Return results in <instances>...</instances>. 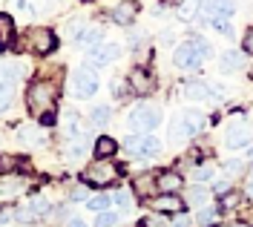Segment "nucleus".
<instances>
[{
  "label": "nucleus",
  "mask_w": 253,
  "mask_h": 227,
  "mask_svg": "<svg viewBox=\"0 0 253 227\" xmlns=\"http://www.w3.org/2000/svg\"><path fill=\"white\" fill-rule=\"evenodd\" d=\"M118 164H112L110 158H92V161L84 167V184L86 187H98V190H107V187H118Z\"/></svg>",
  "instance_id": "1"
},
{
  "label": "nucleus",
  "mask_w": 253,
  "mask_h": 227,
  "mask_svg": "<svg viewBox=\"0 0 253 227\" xmlns=\"http://www.w3.org/2000/svg\"><path fill=\"white\" fill-rule=\"evenodd\" d=\"M55 101H58V86L52 81H32L29 89H26V110L32 115H41L43 113H52L55 110Z\"/></svg>",
  "instance_id": "2"
},
{
  "label": "nucleus",
  "mask_w": 253,
  "mask_h": 227,
  "mask_svg": "<svg viewBox=\"0 0 253 227\" xmlns=\"http://www.w3.org/2000/svg\"><path fill=\"white\" fill-rule=\"evenodd\" d=\"M126 124L135 135H147V132H156L161 124V113H158L153 104H135L129 113H126Z\"/></svg>",
  "instance_id": "3"
},
{
  "label": "nucleus",
  "mask_w": 253,
  "mask_h": 227,
  "mask_svg": "<svg viewBox=\"0 0 253 227\" xmlns=\"http://www.w3.org/2000/svg\"><path fill=\"white\" fill-rule=\"evenodd\" d=\"M23 46L29 49V52H35V55H49V52H55L58 40H55V32L52 29H46V26H32L23 35Z\"/></svg>",
  "instance_id": "4"
},
{
  "label": "nucleus",
  "mask_w": 253,
  "mask_h": 227,
  "mask_svg": "<svg viewBox=\"0 0 253 227\" xmlns=\"http://www.w3.org/2000/svg\"><path fill=\"white\" fill-rule=\"evenodd\" d=\"M173 64H175V69H181V72H196V69H202L205 58H202V52L196 46V40H184L181 46L175 49Z\"/></svg>",
  "instance_id": "5"
},
{
  "label": "nucleus",
  "mask_w": 253,
  "mask_h": 227,
  "mask_svg": "<svg viewBox=\"0 0 253 227\" xmlns=\"http://www.w3.org/2000/svg\"><path fill=\"white\" fill-rule=\"evenodd\" d=\"M161 138L153 135V132H147V135H132V138H126V150H129V155L132 158H153L161 152Z\"/></svg>",
  "instance_id": "6"
},
{
  "label": "nucleus",
  "mask_w": 253,
  "mask_h": 227,
  "mask_svg": "<svg viewBox=\"0 0 253 227\" xmlns=\"http://www.w3.org/2000/svg\"><path fill=\"white\" fill-rule=\"evenodd\" d=\"M121 58V43L118 40H104L101 46L89 49V55H86V66H92V69H107L112 61H118Z\"/></svg>",
  "instance_id": "7"
},
{
  "label": "nucleus",
  "mask_w": 253,
  "mask_h": 227,
  "mask_svg": "<svg viewBox=\"0 0 253 227\" xmlns=\"http://www.w3.org/2000/svg\"><path fill=\"white\" fill-rule=\"evenodd\" d=\"M49 213H52L49 198H32V201H26V204L17 210V225H35V222H43Z\"/></svg>",
  "instance_id": "8"
},
{
  "label": "nucleus",
  "mask_w": 253,
  "mask_h": 227,
  "mask_svg": "<svg viewBox=\"0 0 253 227\" xmlns=\"http://www.w3.org/2000/svg\"><path fill=\"white\" fill-rule=\"evenodd\" d=\"M233 12H236V0H205V6H202V17H205V23L230 20Z\"/></svg>",
  "instance_id": "9"
},
{
  "label": "nucleus",
  "mask_w": 253,
  "mask_h": 227,
  "mask_svg": "<svg viewBox=\"0 0 253 227\" xmlns=\"http://www.w3.org/2000/svg\"><path fill=\"white\" fill-rule=\"evenodd\" d=\"M72 89H75V95L78 98H95V92L101 89V81H98V75H95L92 69H78L75 75H72Z\"/></svg>",
  "instance_id": "10"
},
{
  "label": "nucleus",
  "mask_w": 253,
  "mask_h": 227,
  "mask_svg": "<svg viewBox=\"0 0 253 227\" xmlns=\"http://www.w3.org/2000/svg\"><path fill=\"white\" fill-rule=\"evenodd\" d=\"M147 204L156 213H161V216H175V213H181L187 207V201L181 198V193H158L156 198H150Z\"/></svg>",
  "instance_id": "11"
},
{
  "label": "nucleus",
  "mask_w": 253,
  "mask_h": 227,
  "mask_svg": "<svg viewBox=\"0 0 253 227\" xmlns=\"http://www.w3.org/2000/svg\"><path fill=\"white\" fill-rule=\"evenodd\" d=\"M126 86H129L135 95H153V92H156V78H153L144 66H138V69H132V72H129Z\"/></svg>",
  "instance_id": "12"
},
{
  "label": "nucleus",
  "mask_w": 253,
  "mask_h": 227,
  "mask_svg": "<svg viewBox=\"0 0 253 227\" xmlns=\"http://www.w3.org/2000/svg\"><path fill=\"white\" fill-rule=\"evenodd\" d=\"M132 193L138 195L141 201H150L158 195V181H156V173H138L132 179Z\"/></svg>",
  "instance_id": "13"
},
{
  "label": "nucleus",
  "mask_w": 253,
  "mask_h": 227,
  "mask_svg": "<svg viewBox=\"0 0 253 227\" xmlns=\"http://www.w3.org/2000/svg\"><path fill=\"white\" fill-rule=\"evenodd\" d=\"M251 141H253V132L245 124H230L224 130V147H230V150H242V147H248Z\"/></svg>",
  "instance_id": "14"
},
{
  "label": "nucleus",
  "mask_w": 253,
  "mask_h": 227,
  "mask_svg": "<svg viewBox=\"0 0 253 227\" xmlns=\"http://www.w3.org/2000/svg\"><path fill=\"white\" fill-rule=\"evenodd\" d=\"M156 181H158V193H181L184 190V176L173 167L156 173Z\"/></svg>",
  "instance_id": "15"
},
{
  "label": "nucleus",
  "mask_w": 253,
  "mask_h": 227,
  "mask_svg": "<svg viewBox=\"0 0 253 227\" xmlns=\"http://www.w3.org/2000/svg\"><path fill=\"white\" fill-rule=\"evenodd\" d=\"M112 20L118 26H132L138 20V3L135 0H118L115 9H112Z\"/></svg>",
  "instance_id": "16"
},
{
  "label": "nucleus",
  "mask_w": 253,
  "mask_h": 227,
  "mask_svg": "<svg viewBox=\"0 0 253 227\" xmlns=\"http://www.w3.org/2000/svg\"><path fill=\"white\" fill-rule=\"evenodd\" d=\"M92 147H95L92 135L84 130L81 135H75L72 141H66V158H69V161H78V158H84V155H86Z\"/></svg>",
  "instance_id": "17"
},
{
  "label": "nucleus",
  "mask_w": 253,
  "mask_h": 227,
  "mask_svg": "<svg viewBox=\"0 0 253 227\" xmlns=\"http://www.w3.org/2000/svg\"><path fill=\"white\" fill-rule=\"evenodd\" d=\"M115 152H118V141L112 135H98L95 138V147H92L95 158H115Z\"/></svg>",
  "instance_id": "18"
},
{
  "label": "nucleus",
  "mask_w": 253,
  "mask_h": 227,
  "mask_svg": "<svg viewBox=\"0 0 253 227\" xmlns=\"http://www.w3.org/2000/svg\"><path fill=\"white\" fill-rule=\"evenodd\" d=\"M245 66V52H236V49H227V52H221L219 58V69L227 75V72H239Z\"/></svg>",
  "instance_id": "19"
},
{
  "label": "nucleus",
  "mask_w": 253,
  "mask_h": 227,
  "mask_svg": "<svg viewBox=\"0 0 253 227\" xmlns=\"http://www.w3.org/2000/svg\"><path fill=\"white\" fill-rule=\"evenodd\" d=\"M101 43H104V29L101 26H86L78 38V46H84V49H95Z\"/></svg>",
  "instance_id": "20"
},
{
  "label": "nucleus",
  "mask_w": 253,
  "mask_h": 227,
  "mask_svg": "<svg viewBox=\"0 0 253 227\" xmlns=\"http://www.w3.org/2000/svg\"><path fill=\"white\" fill-rule=\"evenodd\" d=\"M17 138H20V144H26V147H43L46 144V132L41 130V127H23Z\"/></svg>",
  "instance_id": "21"
},
{
  "label": "nucleus",
  "mask_w": 253,
  "mask_h": 227,
  "mask_svg": "<svg viewBox=\"0 0 253 227\" xmlns=\"http://www.w3.org/2000/svg\"><path fill=\"white\" fill-rule=\"evenodd\" d=\"M61 127H63V135H66V141H72V138H75V135H81V118H78V113H72V110H69V113L63 115L61 118Z\"/></svg>",
  "instance_id": "22"
},
{
  "label": "nucleus",
  "mask_w": 253,
  "mask_h": 227,
  "mask_svg": "<svg viewBox=\"0 0 253 227\" xmlns=\"http://www.w3.org/2000/svg\"><path fill=\"white\" fill-rule=\"evenodd\" d=\"M170 135H173V141H187V138H196L199 132L193 130L187 121H184V118L178 115V118L173 121V127H170Z\"/></svg>",
  "instance_id": "23"
},
{
  "label": "nucleus",
  "mask_w": 253,
  "mask_h": 227,
  "mask_svg": "<svg viewBox=\"0 0 253 227\" xmlns=\"http://www.w3.org/2000/svg\"><path fill=\"white\" fill-rule=\"evenodd\" d=\"M202 6H205V0H181V6H178V17L190 23V20H196V17L202 15Z\"/></svg>",
  "instance_id": "24"
},
{
  "label": "nucleus",
  "mask_w": 253,
  "mask_h": 227,
  "mask_svg": "<svg viewBox=\"0 0 253 227\" xmlns=\"http://www.w3.org/2000/svg\"><path fill=\"white\" fill-rule=\"evenodd\" d=\"M210 95L213 92L207 89V83H184L181 86V98H187V101H207Z\"/></svg>",
  "instance_id": "25"
},
{
  "label": "nucleus",
  "mask_w": 253,
  "mask_h": 227,
  "mask_svg": "<svg viewBox=\"0 0 253 227\" xmlns=\"http://www.w3.org/2000/svg\"><path fill=\"white\" fill-rule=\"evenodd\" d=\"M110 204H112V195L110 193H92L86 201H84V207H86V210H92V213L110 210Z\"/></svg>",
  "instance_id": "26"
},
{
  "label": "nucleus",
  "mask_w": 253,
  "mask_h": 227,
  "mask_svg": "<svg viewBox=\"0 0 253 227\" xmlns=\"http://www.w3.org/2000/svg\"><path fill=\"white\" fill-rule=\"evenodd\" d=\"M12 40H15V20L0 12V49H6Z\"/></svg>",
  "instance_id": "27"
},
{
  "label": "nucleus",
  "mask_w": 253,
  "mask_h": 227,
  "mask_svg": "<svg viewBox=\"0 0 253 227\" xmlns=\"http://www.w3.org/2000/svg\"><path fill=\"white\" fill-rule=\"evenodd\" d=\"M110 195H112V204H118V213H129L135 207V204H132V193L124 190V187H115Z\"/></svg>",
  "instance_id": "28"
},
{
  "label": "nucleus",
  "mask_w": 253,
  "mask_h": 227,
  "mask_svg": "<svg viewBox=\"0 0 253 227\" xmlns=\"http://www.w3.org/2000/svg\"><path fill=\"white\" fill-rule=\"evenodd\" d=\"M242 201H245V195L239 193V190H230V193L219 195V210H221V213L239 210V207H242Z\"/></svg>",
  "instance_id": "29"
},
{
  "label": "nucleus",
  "mask_w": 253,
  "mask_h": 227,
  "mask_svg": "<svg viewBox=\"0 0 253 227\" xmlns=\"http://www.w3.org/2000/svg\"><path fill=\"white\" fill-rule=\"evenodd\" d=\"M219 207H202L196 213V227H216L219 225Z\"/></svg>",
  "instance_id": "30"
},
{
  "label": "nucleus",
  "mask_w": 253,
  "mask_h": 227,
  "mask_svg": "<svg viewBox=\"0 0 253 227\" xmlns=\"http://www.w3.org/2000/svg\"><path fill=\"white\" fill-rule=\"evenodd\" d=\"M110 118H112V110L107 104H98V107L89 110V124H92V127H107Z\"/></svg>",
  "instance_id": "31"
},
{
  "label": "nucleus",
  "mask_w": 253,
  "mask_h": 227,
  "mask_svg": "<svg viewBox=\"0 0 253 227\" xmlns=\"http://www.w3.org/2000/svg\"><path fill=\"white\" fill-rule=\"evenodd\" d=\"M213 179H216V167H213V164H199V167H196V173H193V181H196L199 187L213 184Z\"/></svg>",
  "instance_id": "32"
},
{
  "label": "nucleus",
  "mask_w": 253,
  "mask_h": 227,
  "mask_svg": "<svg viewBox=\"0 0 253 227\" xmlns=\"http://www.w3.org/2000/svg\"><path fill=\"white\" fill-rule=\"evenodd\" d=\"M181 118H184V121H187V124H190V127H193L196 132H202V127L207 124V118L202 115V110H196V107H187V110H181Z\"/></svg>",
  "instance_id": "33"
},
{
  "label": "nucleus",
  "mask_w": 253,
  "mask_h": 227,
  "mask_svg": "<svg viewBox=\"0 0 253 227\" xmlns=\"http://www.w3.org/2000/svg\"><path fill=\"white\" fill-rule=\"evenodd\" d=\"M121 225V213L118 210H104L98 213V219H95L92 227H118Z\"/></svg>",
  "instance_id": "34"
},
{
  "label": "nucleus",
  "mask_w": 253,
  "mask_h": 227,
  "mask_svg": "<svg viewBox=\"0 0 253 227\" xmlns=\"http://www.w3.org/2000/svg\"><path fill=\"white\" fill-rule=\"evenodd\" d=\"M15 170H20V158L9 155V152H0V176H12Z\"/></svg>",
  "instance_id": "35"
},
{
  "label": "nucleus",
  "mask_w": 253,
  "mask_h": 227,
  "mask_svg": "<svg viewBox=\"0 0 253 227\" xmlns=\"http://www.w3.org/2000/svg\"><path fill=\"white\" fill-rule=\"evenodd\" d=\"M0 75H3V81L17 83L20 78H23V69H20L17 64H3V66H0Z\"/></svg>",
  "instance_id": "36"
},
{
  "label": "nucleus",
  "mask_w": 253,
  "mask_h": 227,
  "mask_svg": "<svg viewBox=\"0 0 253 227\" xmlns=\"http://www.w3.org/2000/svg\"><path fill=\"white\" fill-rule=\"evenodd\" d=\"M12 95H15L12 83L0 78V113H6V110H9V104H12Z\"/></svg>",
  "instance_id": "37"
},
{
  "label": "nucleus",
  "mask_w": 253,
  "mask_h": 227,
  "mask_svg": "<svg viewBox=\"0 0 253 227\" xmlns=\"http://www.w3.org/2000/svg\"><path fill=\"white\" fill-rule=\"evenodd\" d=\"M205 198H207V193H205V187H199V184H196L193 190H187V195H184V201H187V204H196V207H199Z\"/></svg>",
  "instance_id": "38"
},
{
  "label": "nucleus",
  "mask_w": 253,
  "mask_h": 227,
  "mask_svg": "<svg viewBox=\"0 0 253 227\" xmlns=\"http://www.w3.org/2000/svg\"><path fill=\"white\" fill-rule=\"evenodd\" d=\"M15 225H17V210L0 207V227H15Z\"/></svg>",
  "instance_id": "39"
},
{
  "label": "nucleus",
  "mask_w": 253,
  "mask_h": 227,
  "mask_svg": "<svg viewBox=\"0 0 253 227\" xmlns=\"http://www.w3.org/2000/svg\"><path fill=\"white\" fill-rule=\"evenodd\" d=\"M141 227H167V222H164L161 213H150V216L141 219Z\"/></svg>",
  "instance_id": "40"
},
{
  "label": "nucleus",
  "mask_w": 253,
  "mask_h": 227,
  "mask_svg": "<svg viewBox=\"0 0 253 227\" xmlns=\"http://www.w3.org/2000/svg\"><path fill=\"white\" fill-rule=\"evenodd\" d=\"M20 187H23L20 181H15V179H6L3 184H0V193H3V195H15L17 190H20Z\"/></svg>",
  "instance_id": "41"
},
{
  "label": "nucleus",
  "mask_w": 253,
  "mask_h": 227,
  "mask_svg": "<svg viewBox=\"0 0 253 227\" xmlns=\"http://www.w3.org/2000/svg\"><path fill=\"white\" fill-rule=\"evenodd\" d=\"M196 40V46H199V52H202V58H213V46L207 43L205 38H193Z\"/></svg>",
  "instance_id": "42"
},
{
  "label": "nucleus",
  "mask_w": 253,
  "mask_h": 227,
  "mask_svg": "<svg viewBox=\"0 0 253 227\" xmlns=\"http://www.w3.org/2000/svg\"><path fill=\"white\" fill-rule=\"evenodd\" d=\"M15 12H20V15H26V17L35 15V9H32L29 0H15Z\"/></svg>",
  "instance_id": "43"
},
{
  "label": "nucleus",
  "mask_w": 253,
  "mask_h": 227,
  "mask_svg": "<svg viewBox=\"0 0 253 227\" xmlns=\"http://www.w3.org/2000/svg\"><path fill=\"white\" fill-rule=\"evenodd\" d=\"M227 190H233V181L230 179H219V184H213V193H219V195H224Z\"/></svg>",
  "instance_id": "44"
},
{
  "label": "nucleus",
  "mask_w": 253,
  "mask_h": 227,
  "mask_svg": "<svg viewBox=\"0 0 253 227\" xmlns=\"http://www.w3.org/2000/svg\"><path fill=\"white\" fill-rule=\"evenodd\" d=\"M242 49H245V55H253V29L245 32V38H242Z\"/></svg>",
  "instance_id": "45"
},
{
  "label": "nucleus",
  "mask_w": 253,
  "mask_h": 227,
  "mask_svg": "<svg viewBox=\"0 0 253 227\" xmlns=\"http://www.w3.org/2000/svg\"><path fill=\"white\" fill-rule=\"evenodd\" d=\"M69 198H75V201H86V198H89V193H86V184H81V187H75V190L69 193Z\"/></svg>",
  "instance_id": "46"
},
{
  "label": "nucleus",
  "mask_w": 253,
  "mask_h": 227,
  "mask_svg": "<svg viewBox=\"0 0 253 227\" xmlns=\"http://www.w3.org/2000/svg\"><path fill=\"white\" fill-rule=\"evenodd\" d=\"M38 121H41V127H52V124L58 121V115H55V110H52V113H43Z\"/></svg>",
  "instance_id": "47"
},
{
  "label": "nucleus",
  "mask_w": 253,
  "mask_h": 227,
  "mask_svg": "<svg viewBox=\"0 0 253 227\" xmlns=\"http://www.w3.org/2000/svg\"><path fill=\"white\" fill-rule=\"evenodd\" d=\"M63 227H89V225H86V222H84L81 216H69V219L63 222Z\"/></svg>",
  "instance_id": "48"
},
{
  "label": "nucleus",
  "mask_w": 253,
  "mask_h": 227,
  "mask_svg": "<svg viewBox=\"0 0 253 227\" xmlns=\"http://www.w3.org/2000/svg\"><path fill=\"white\" fill-rule=\"evenodd\" d=\"M173 40H175V29H164L161 32V46H170Z\"/></svg>",
  "instance_id": "49"
},
{
  "label": "nucleus",
  "mask_w": 253,
  "mask_h": 227,
  "mask_svg": "<svg viewBox=\"0 0 253 227\" xmlns=\"http://www.w3.org/2000/svg\"><path fill=\"white\" fill-rule=\"evenodd\" d=\"M173 227H190V219H187V216H181V213H175Z\"/></svg>",
  "instance_id": "50"
},
{
  "label": "nucleus",
  "mask_w": 253,
  "mask_h": 227,
  "mask_svg": "<svg viewBox=\"0 0 253 227\" xmlns=\"http://www.w3.org/2000/svg\"><path fill=\"white\" fill-rule=\"evenodd\" d=\"M248 227H253V207L248 210Z\"/></svg>",
  "instance_id": "51"
},
{
  "label": "nucleus",
  "mask_w": 253,
  "mask_h": 227,
  "mask_svg": "<svg viewBox=\"0 0 253 227\" xmlns=\"http://www.w3.org/2000/svg\"><path fill=\"white\" fill-rule=\"evenodd\" d=\"M248 184H253V167L248 170Z\"/></svg>",
  "instance_id": "52"
},
{
  "label": "nucleus",
  "mask_w": 253,
  "mask_h": 227,
  "mask_svg": "<svg viewBox=\"0 0 253 227\" xmlns=\"http://www.w3.org/2000/svg\"><path fill=\"white\" fill-rule=\"evenodd\" d=\"M216 227H236V225H216Z\"/></svg>",
  "instance_id": "53"
},
{
  "label": "nucleus",
  "mask_w": 253,
  "mask_h": 227,
  "mask_svg": "<svg viewBox=\"0 0 253 227\" xmlns=\"http://www.w3.org/2000/svg\"><path fill=\"white\" fill-rule=\"evenodd\" d=\"M236 227H248V225H236Z\"/></svg>",
  "instance_id": "54"
},
{
  "label": "nucleus",
  "mask_w": 253,
  "mask_h": 227,
  "mask_svg": "<svg viewBox=\"0 0 253 227\" xmlns=\"http://www.w3.org/2000/svg\"><path fill=\"white\" fill-rule=\"evenodd\" d=\"M135 227H141V225H135Z\"/></svg>",
  "instance_id": "55"
}]
</instances>
